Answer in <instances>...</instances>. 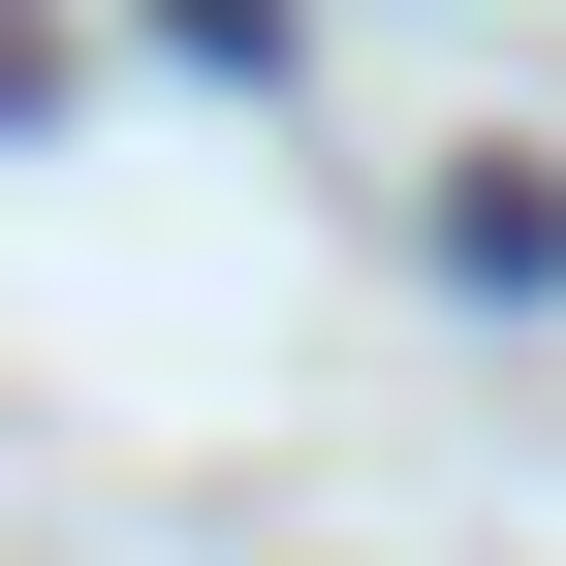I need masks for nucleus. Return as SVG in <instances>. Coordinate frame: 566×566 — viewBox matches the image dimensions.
Here are the masks:
<instances>
[{
	"instance_id": "nucleus-1",
	"label": "nucleus",
	"mask_w": 566,
	"mask_h": 566,
	"mask_svg": "<svg viewBox=\"0 0 566 566\" xmlns=\"http://www.w3.org/2000/svg\"><path fill=\"white\" fill-rule=\"evenodd\" d=\"M158 32H189V63H283V0H158Z\"/></svg>"
},
{
	"instance_id": "nucleus-2",
	"label": "nucleus",
	"mask_w": 566,
	"mask_h": 566,
	"mask_svg": "<svg viewBox=\"0 0 566 566\" xmlns=\"http://www.w3.org/2000/svg\"><path fill=\"white\" fill-rule=\"evenodd\" d=\"M32 95H63V32H32V0H0V126H32Z\"/></svg>"
}]
</instances>
